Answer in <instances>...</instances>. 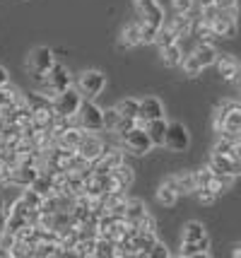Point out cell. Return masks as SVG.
Here are the masks:
<instances>
[{
	"label": "cell",
	"instance_id": "6da1fadb",
	"mask_svg": "<svg viewBox=\"0 0 241 258\" xmlns=\"http://www.w3.org/2000/svg\"><path fill=\"white\" fill-rule=\"evenodd\" d=\"M212 128L219 138L239 140L241 138V101H222L215 116H212Z\"/></svg>",
	"mask_w": 241,
	"mask_h": 258
},
{
	"label": "cell",
	"instance_id": "7a4b0ae2",
	"mask_svg": "<svg viewBox=\"0 0 241 258\" xmlns=\"http://www.w3.org/2000/svg\"><path fill=\"white\" fill-rule=\"evenodd\" d=\"M200 20L217 34L219 39H234L239 32V22H236L234 10H222L217 5H207V8H200Z\"/></svg>",
	"mask_w": 241,
	"mask_h": 258
},
{
	"label": "cell",
	"instance_id": "3957f363",
	"mask_svg": "<svg viewBox=\"0 0 241 258\" xmlns=\"http://www.w3.org/2000/svg\"><path fill=\"white\" fill-rule=\"evenodd\" d=\"M68 87H72L70 70L63 66V63H56V66L51 68V73H48L46 78L39 82L36 92H39V94H44L46 99H56L58 94H60L63 90H68Z\"/></svg>",
	"mask_w": 241,
	"mask_h": 258
},
{
	"label": "cell",
	"instance_id": "277c9868",
	"mask_svg": "<svg viewBox=\"0 0 241 258\" xmlns=\"http://www.w3.org/2000/svg\"><path fill=\"white\" fill-rule=\"evenodd\" d=\"M118 140H121V147L128 150L130 155H135V157H145V155L152 152V147H154L149 133L145 131V125H135L133 131H128L126 135H121Z\"/></svg>",
	"mask_w": 241,
	"mask_h": 258
},
{
	"label": "cell",
	"instance_id": "5b68a950",
	"mask_svg": "<svg viewBox=\"0 0 241 258\" xmlns=\"http://www.w3.org/2000/svg\"><path fill=\"white\" fill-rule=\"evenodd\" d=\"M53 66H56V58H53V51L48 46H36L34 51L27 56V70L32 73V78L36 82H41L46 78Z\"/></svg>",
	"mask_w": 241,
	"mask_h": 258
},
{
	"label": "cell",
	"instance_id": "8992f818",
	"mask_svg": "<svg viewBox=\"0 0 241 258\" xmlns=\"http://www.w3.org/2000/svg\"><path fill=\"white\" fill-rule=\"evenodd\" d=\"M82 101H85V94H82L77 87H68V90L60 92L56 99H51V104H53V111H56V116L72 118V116H77Z\"/></svg>",
	"mask_w": 241,
	"mask_h": 258
},
{
	"label": "cell",
	"instance_id": "52a82bcc",
	"mask_svg": "<svg viewBox=\"0 0 241 258\" xmlns=\"http://www.w3.org/2000/svg\"><path fill=\"white\" fill-rule=\"evenodd\" d=\"M133 10H135V20L142 24L162 29V24L167 22L164 8L159 5V0H135L133 3Z\"/></svg>",
	"mask_w": 241,
	"mask_h": 258
},
{
	"label": "cell",
	"instance_id": "ba28073f",
	"mask_svg": "<svg viewBox=\"0 0 241 258\" xmlns=\"http://www.w3.org/2000/svg\"><path fill=\"white\" fill-rule=\"evenodd\" d=\"M75 87L85 94V99H94L106 87V75L102 70H82L77 80H75Z\"/></svg>",
	"mask_w": 241,
	"mask_h": 258
},
{
	"label": "cell",
	"instance_id": "9c48e42d",
	"mask_svg": "<svg viewBox=\"0 0 241 258\" xmlns=\"http://www.w3.org/2000/svg\"><path fill=\"white\" fill-rule=\"evenodd\" d=\"M77 121L85 131L99 133V131H104V109H99L92 99H85L80 111H77Z\"/></svg>",
	"mask_w": 241,
	"mask_h": 258
},
{
	"label": "cell",
	"instance_id": "30bf717a",
	"mask_svg": "<svg viewBox=\"0 0 241 258\" xmlns=\"http://www.w3.org/2000/svg\"><path fill=\"white\" fill-rule=\"evenodd\" d=\"M41 171H44V169L36 167V164H17V167H12L10 174H8V186H15V188H29V186L39 179Z\"/></svg>",
	"mask_w": 241,
	"mask_h": 258
},
{
	"label": "cell",
	"instance_id": "8fae6325",
	"mask_svg": "<svg viewBox=\"0 0 241 258\" xmlns=\"http://www.w3.org/2000/svg\"><path fill=\"white\" fill-rule=\"evenodd\" d=\"M121 164H126L123 147H118V150H109V152H104L99 159H94V162H92V171H94V174H102V176H109V174H114Z\"/></svg>",
	"mask_w": 241,
	"mask_h": 258
},
{
	"label": "cell",
	"instance_id": "7c38bea8",
	"mask_svg": "<svg viewBox=\"0 0 241 258\" xmlns=\"http://www.w3.org/2000/svg\"><path fill=\"white\" fill-rule=\"evenodd\" d=\"M207 167L215 174H229V176H241V159L231 157V155H222V152H210Z\"/></svg>",
	"mask_w": 241,
	"mask_h": 258
},
{
	"label": "cell",
	"instance_id": "4fadbf2b",
	"mask_svg": "<svg viewBox=\"0 0 241 258\" xmlns=\"http://www.w3.org/2000/svg\"><path fill=\"white\" fill-rule=\"evenodd\" d=\"M191 145V135H188V128L184 123H169V131H167V143L164 147L169 152H186Z\"/></svg>",
	"mask_w": 241,
	"mask_h": 258
},
{
	"label": "cell",
	"instance_id": "5bb4252c",
	"mask_svg": "<svg viewBox=\"0 0 241 258\" xmlns=\"http://www.w3.org/2000/svg\"><path fill=\"white\" fill-rule=\"evenodd\" d=\"M154 118H164V104L157 97H145L140 99V111H138V125H147V121Z\"/></svg>",
	"mask_w": 241,
	"mask_h": 258
},
{
	"label": "cell",
	"instance_id": "9a60e30c",
	"mask_svg": "<svg viewBox=\"0 0 241 258\" xmlns=\"http://www.w3.org/2000/svg\"><path fill=\"white\" fill-rule=\"evenodd\" d=\"M106 152V147H104V140L99 138V135H94L87 131V135L82 138V143L77 145V155H82L85 159H90V162H94V159H99Z\"/></svg>",
	"mask_w": 241,
	"mask_h": 258
},
{
	"label": "cell",
	"instance_id": "2e32d148",
	"mask_svg": "<svg viewBox=\"0 0 241 258\" xmlns=\"http://www.w3.org/2000/svg\"><path fill=\"white\" fill-rule=\"evenodd\" d=\"M164 181H169L181 196H191L198 191V179H195V171H176L172 176H167Z\"/></svg>",
	"mask_w": 241,
	"mask_h": 258
},
{
	"label": "cell",
	"instance_id": "e0dca14e",
	"mask_svg": "<svg viewBox=\"0 0 241 258\" xmlns=\"http://www.w3.org/2000/svg\"><path fill=\"white\" fill-rule=\"evenodd\" d=\"M135 181V171L128 164H121L114 174H109V191H128Z\"/></svg>",
	"mask_w": 241,
	"mask_h": 258
},
{
	"label": "cell",
	"instance_id": "ac0fdd59",
	"mask_svg": "<svg viewBox=\"0 0 241 258\" xmlns=\"http://www.w3.org/2000/svg\"><path fill=\"white\" fill-rule=\"evenodd\" d=\"M157 241H159L157 239V229H138V234L133 236V244L138 248V258H147Z\"/></svg>",
	"mask_w": 241,
	"mask_h": 258
},
{
	"label": "cell",
	"instance_id": "d6986e66",
	"mask_svg": "<svg viewBox=\"0 0 241 258\" xmlns=\"http://www.w3.org/2000/svg\"><path fill=\"white\" fill-rule=\"evenodd\" d=\"M145 44L142 41V24L135 20V22H130L123 27V32H121V46H126V48H135V46Z\"/></svg>",
	"mask_w": 241,
	"mask_h": 258
},
{
	"label": "cell",
	"instance_id": "ffe728a7",
	"mask_svg": "<svg viewBox=\"0 0 241 258\" xmlns=\"http://www.w3.org/2000/svg\"><path fill=\"white\" fill-rule=\"evenodd\" d=\"M207 253H210V236H203L198 241H181L179 256L193 258V256H207Z\"/></svg>",
	"mask_w": 241,
	"mask_h": 258
},
{
	"label": "cell",
	"instance_id": "44dd1931",
	"mask_svg": "<svg viewBox=\"0 0 241 258\" xmlns=\"http://www.w3.org/2000/svg\"><path fill=\"white\" fill-rule=\"evenodd\" d=\"M159 53H162V63L167 68H181V63H184V58H186L184 46L179 44V41L172 46H167V48H162Z\"/></svg>",
	"mask_w": 241,
	"mask_h": 258
},
{
	"label": "cell",
	"instance_id": "7402d4cb",
	"mask_svg": "<svg viewBox=\"0 0 241 258\" xmlns=\"http://www.w3.org/2000/svg\"><path fill=\"white\" fill-rule=\"evenodd\" d=\"M145 131L149 133V138H152L154 147H164V143H167V131H169V123H167L164 118H154V121H147Z\"/></svg>",
	"mask_w": 241,
	"mask_h": 258
},
{
	"label": "cell",
	"instance_id": "603a6c76",
	"mask_svg": "<svg viewBox=\"0 0 241 258\" xmlns=\"http://www.w3.org/2000/svg\"><path fill=\"white\" fill-rule=\"evenodd\" d=\"M195 58H198V63L203 68H210V66H215L217 63V58H219V53H217V48H215V44H198L191 51Z\"/></svg>",
	"mask_w": 241,
	"mask_h": 258
},
{
	"label": "cell",
	"instance_id": "cb8c5ba5",
	"mask_svg": "<svg viewBox=\"0 0 241 258\" xmlns=\"http://www.w3.org/2000/svg\"><path fill=\"white\" fill-rule=\"evenodd\" d=\"M87 135V131L82 128V125H72V128H68L65 133L58 138V145L60 147H68V150H75L77 152V145L82 143V138Z\"/></svg>",
	"mask_w": 241,
	"mask_h": 258
},
{
	"label": "cell",
	"instance_id": "d4e9b609",
	"mask_svg": "<svg viewBox=\"0 0 241 258\" xmlns=\"http://www.w3.org/2000/svg\"><path fill=\"white\" fill-rule=\"evenodd\" d=\"M215 68H217V75H219V78H222V80H229V82H231V78L236 75V70L241 68V63L234 56H219L217 63H215Z\"/></svg>",
	"mask_w": 241,
	"mask_h": 258
},
{
	"label": "cell",
	"instance_id": "484cf974",
	"mask_svg": "<svg viewBox=\"0 0 241 258\" xmlns=\"http://www.w3.org/2000/svg\"><path fill=\"white\" fill-rule=\"evenodd\" d=\"M147 215H149V210L142 201H138V198H130V201H128V208H126V220L128 222L138 225V222H142Z\"/></svg>",
	"mask_w": 241,
	"mask_h": 258
},
{
	"label": "cell",
	"instance_id": "4316f807",
	"mask_svg": "<svg viewBox=\"0 0 241 258\" xmlns=\"http://www.w3.org/2000/svg\"><path fill=\"white\" fill-rule=\"evenodd\" d=\"M179 41V34H176V29L172 27V22L167 20V22L162 24V29H159V34H157V39H154V46L157 48H167V46H172V44H176Z\"/></svg>",
	"mask_w": 241,
	"mask_h": 258
},
{
	"label": "cell",
	"instance_id": "83f0119b",
	"mask_svg": "<svg viewBox=\"0 0 241 258\" xmlns=\"http://www.w3.org/2000/svg\"><path fill=\"white\" fill-rule=\"evenodd\" d=\"M179 196H181V193L176 191L169 181H164L159 188H157V203H159V205H164V208H174V205H176V201H179Z\"/></svg>",
	"mask_w": 241,
	"mask_h": 258
},
{
	"label": "cell",
	"instance_id": "f1b7e54d",
	"mask_svg": "<svg viewBox=\"0 0 241 258\" xmlns=\"http://www.w3.org/2000/svg\"><path fill=\"white\" fill-rule=\"evenodd\" d=\"M203 236H207L205 225H203V222H195V220L186 222L184 229H181V241H198V239H203Z\"/></svg>",
	"mask_w": 241,
	"mask_h": 258
},
{
	"label": "cell",
	"instance_id": "f546056e",
	"mask_svg": "<svg viewBox=\"0 0 241 258\" xmlns=\"http://www.w3.org/2000/svg\"><path fill=\"white\" fill-rule=\"evenodd\" d=\"M116 246H118V241L109 239V236H99V239H97V251H94V256L97 258H114Z\"/></svg>",
	"mask_w": 241,
	"mask_h": 258
},
{
	"label": "cell",
	"instance_id": "4dcf8cb0",
	"mask_svg": "<svg viewBox=\"0 0 241 258\" xmlns=\"http://www.w3.org/2000/svg\"><path fill=\"white\" fill-rule=\"evenodd\" d=\"M116 109L121 116H126V118H138V111H140V99L135 97H128V99H121L116 104Z\"/></svg>",
	"mask_w": 241,
	"mask_h": 258
},
{
	"label": "cell",
	"instance_id": "1f68e13d",
	"mask_svg": "<svg viewBox=\"0 0 241 258\" xmlns=\"http://www.w3.org/2000/svg\"><path fill=\"white\" fill-rule=\"evenodd\" d=\"M121 113H118V109H104V131L106 133H116V128H118V123H121Z\"/></svg>",
	"mask_w": 241,
	"mask_h": 258
},
{
	"label": "cell",
	"instance_id": "d6a6232c",
	"mask_svg": "<svg viewBox=\"0 0 241 258\" xmlns=\"http://www.w3.org/2000/svg\"><path fill=\"white\" fill-rule=\"evenodd\" d=\"M181 70H184V75H188V78H198L205 68L198 63V58H195L193 53H188V56L184 58V63H181Z\"/></svg>",
	"mask_w": 241,
	"mask_h": 258
},
{
	"label": "cell",
	"instance_id": "836d02e7",
	"mask_svg": "<svg viewBox=\"0 0 241 258\" xmlns=\"http://www.w3.org/2000/svg\"><path fill=\"white\" fill-rule=\"evenodd\" d=\"M22 198L27 201V205H29L32 210H41V203H44V198H46V196H41L36 188H32V186H29V188H22Z\"/></svg>",
	"mask_w": 241,
	"mask_h": 258
},
{
	"label": "cell",
	"instance_id": "e575fe53",
	"mask_svg": "<svg viewBox=\"0 0 241 258\" xmlns=\"http://www.w3.org/2000/svg\"><path fill=\"white\" fill-rule=\"evenodd\" d=\"M195 198H198V203H203V205H212V203L217 201L219 196L215 191H212V188H210V186H200V188H198V191L193 193Z\"/></svg>",
	"mask_w": 241,
	"mask_h": 258
},
{
	"label": "cell",
	"instance_id": "d590c367",
	"mask_svg": "<svg viewBox=\"0 0 241 258\" xmlns=\"http://www.w3.org/2000/svg\"><path fill=\"white\" fill-rule=\"evenodd\" d=\"M195 10V0H172L174 15H191Z\"/></svg>",
	"mask_w": 241,
	"mask_h": 258
},
{
	"label": "cell",
	"instance_id": "8d00e7d4",
	"mask_svg": "<svg viewBox=\"0 0 241 258\" xmlns=\"http://www.w3.org/2000/svg\"><path fill=\"white\" fill-rule=\"evenodd\" d=\"M135 125H138V118H126V116H123V118H121V123H118V128H116V133H114V135H118V138H121V135H126L128 131H133Z\"/></svg>",
	"mask_w": 241,
	"mask_h": 258
},
{
	"label": "cell",
	"instance_id": "74e56055",
	"mask_svg": "<svg viewBox=\"0 0 241 258\" xmlns=\"http://www.w3.org/2000/svg\"><path fill=\"white\" fill-rule=\"evenodd\" d=\"M172 253H169V248H167V244L164 241H157L154 246H152V251H149L147 258H169Z\"/></svg>",
	"mask_w": 241,
	"mask_h": 258
},
{
	"label": "cell",
	"instance_id": "f35d334b",
	"mask_svg": "<svg viewBox=\"0 0 241 258\" xmlns=\"http://www.w3.org/2000/svg\"><path fill=\"white\" fill-rule=\"evenodd\" d=\"M215 5H217V8H222V10H234V12H236L239 0H215Z\"/></svg>",
	"mask_w": 241,
	"mask_h": 258
},
{
	"label": "cell",
	"instance_id": "ab89813d",
	"mask_svg": "<svg viewBox=\"0 0 241 258\" xmlns=\"http://www.w3.org/2000/svg\"><path fill=\"white\" fill-rule=\"evenodd\" d=\"M8 82H10V75H8V70H5V68L0 66V87H5Z\"/></svg>",
	"mask_w": 241,
	"mask_h": 258
},
{
	"label": "cell",
	"instance_id": "60d3db41",
	"mask_svg": "<svg viewBox=\"0 0 241 258\" xmlns=\"http://www.w3.org/2000/svg\"><path fill=\"white\" fill-rule=\"evenodd\" d=\"M231 85H234V87H236V90L241 92V68H239V70H236V75L231 78Z\"/></svg>",
	"mask_w": 241,
	"mask_h": 258
},
{
	"label": "cell",
	"instance_id": "b9f144b4",
	"mask_svg": "<svg viewBox=\"0 0 241 258\" xmlns=\"http://www.w3.org/2000/svg\"><path fill=\"white\" fill-rule=\"evenodd\" d=\"M234 157L241 159V138L239 140H234Z\"/></svg>",
	"mask_w": 241,
	"mask_h": 258
},
{
	"label": "cell",
	"instance_id": "7bdbcfd3",
	"mask_svg": "<svg viewBox=\"0 0 241 258\" xmlns=\"http://www.w3.org/2000/svg\"><path fill=\"white\" fill-rule=\"evenodd\" d=\"M200 8H207V5H215V0H198Z\"/></svg>",
	"mask_w": 241,
	"mask_h": 258
},
{
	"label": "cell",
	"instance_id": "ee69618b",
	"mask_svg": "<svg viewBox=\"0 0 241 258\" xmlns=\"http://www.w3.org/2000/svg\"><path fill=\"white\" fill-rule=\"evenodd\" d=\"M231 256H236V258H241V244L236 248H234V251H231Z\"/></svg>",
	"mask_w": 241,
	"mask_h": 258
}]
</instances>
